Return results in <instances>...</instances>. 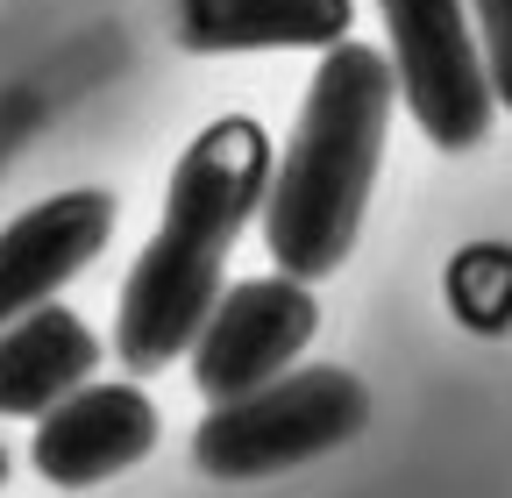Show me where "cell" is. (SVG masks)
<instances>
[{
  "mask_svg": "<svg viewBox=\"0 0 512 498\" xmlns=\"http://www.w3.org/2000/svg\"><path fill=\"white\" fill-rule=\"evenodd\" d=\"M271 193V136L249 114H221L185 143L164 185L157 235L143 242V257L128 264L121 306H114V356L150 378V370L178 363L214 314L228 249L235 235L264 214Z\"/></svg>",
  "mask_w": 512,
  "mask_h": 498,
  "instance_id": "cell-1",
  "label": "cell"
},
{
  "mask_svg": "<svg viewBox=\"0 0 512 498\" xmlns=\"http://www.w3.org/2000/svg\"><path fill=\"white\" fill-rule=\"evenodd\" d=\"M392 107H399V79L384 50L356 36L320 50V72L306 86L292 143L271 164V193H264V249L278 271L320 285L349 264L370 214L377 164H384Z\"/></svg>",
  "mask_w": 512,
  "mask_h": 498,
  "instance_id": "cell-2",
  "label": "cell"
},
{
  "mask_svg": "<svg viewBox=\"0 0 512 498\" xmlns=\"http://www.w3.org/2000/svg\"><path fill=\"white\" fill-rule=\"evenodd\" d=\"M370 420V392L363 378L335 363L313 370H285V378L256 385L242 399L207 406V420L192 427V463L221 484H249V477H278L292 463H313L342 442H356Z\"/></svg>",
  "mask_w": 512,
  "mask_h": 498,
  "instance_id": "cell-3",
  "label": "cell"
},
{
  "mask_svg": "<svg viewBox=\"0 0 512 498\" xmlns=\"http://www.w3.org/2000/svg\"><path fill=\"white\" fill-rule=\"evenodd\" d=\"M384 43H392V79L406 114L434 150H477L491 136V65L470 22V0H377Z\"/></svg>",
  "mask_w": 512,
  "mask_h": 498,
  "instance_id": "cell-4",
  "label": "cell"
},
{
  "mask_svg": "<svg viewBox=\"0 0 512 498\" xmlns=\"http://www.w3.org/2000/svg\"><path fill=\"white\" fill-rule=\"evenodd\" d=\"M320 328V306H313V285L292 278V271H271V278H242V285H221L214 314L192 335V385H200L207 406L221 399H242L256 385L285 378L299 363V349L313 342Z\"/></svg>",
  "mask_w": 512,
  "mask_h": 498,
  "instance_id": "cell-5",
  "label": "cell"
},
{
  "mask_svg": "<svg viewBox=\"0 0 512 498\" xmlns=\"http://www.w3.org/2000/svg\"><path fill=\"white\" fill-rule=\"evenodd\" d=\"M157 449V406L143 385H79L36 420L29 463L57 491H93L121 470H136Z\"/></svg>",
  "mask_w": 512,
  "mask_h": 498,
  "instance_id": "cell-6",
  "label": "cell"
},
{
  "mask_svg": "<svg viewBox=\"0 0 512 498\" xmlns=\"http://www.w3.org/2000/svg\"><path fill=\"white\" fill-rule=\"evenodd\" d=\"M114 193L100 185H72V193H50L43 207L15 214L0 228V328L29 306L57 299L114 235Z\"/></svg>",
  "mask_w": 512,
  "mask_h": 498,
  "instance_id": "cell-7",
  "label": "cell"
},
{
  "mask_svg": "<svg viewBox=\"0 0 512 498\" xmlns=\"http://www.w3.org/2000/svg\"><path fill=\"white\" fill-rule=\"evenodd\" d=\"M349 22H356L349 0H171V36L192 57L335 50Z\"/></svg>",
  "mask_w": 512,
  "mask_h": 498,
  "instance_id": "cell-8",
  "label": "cell"
},
{
  "mask_svg": "<svg viewBox=\"0 0 512 498\" xmlns=\"http://www.w3.org/2000/svg\"><path fill=\"white\" fill-rule=\"evenodd\" d=\"M100 370V335L72 306H29L0 328V420H43L57 399L93 385Z\"/></svg>",
  "mask_w": 512,
  "mask_h": 498,
  "instance_id": "cell-9",
  "label": "cell"
},
{
  "mask_svg": "<svg viewBox=\"0 0 512 498\" xmlns=\"http://www.w3.org/2000/svg\"><path fill=\"white\" fill-rule=\"evenodd\" d=\"M448 314L470 335H505L512 328V242H470L441 271Z\"/></svg>",
  "mask_w": 512,
  "mask_h": 498,
  "instance_id": "cell-10",
  "label": "cell"
},
{
  "mask_svg": "<svg viewBox=\"0 0 512 498\" xmlns=\"http://www.w3.org/2000/svg\"><path fill=\"white\" fill-rule=\"evenodd\" d=\"M470 22L484 43V65H491V93H498V107H512V0H470Z\"/></svg>",
  "mask_w": 512,
  "mask_h": 498,
  "instance_id": "cell-11",
  "label": "cell"
},
{
  "mask_svg": "<svg viewBox=\"0 0 512 498\" xmlns=\"http://www.w3.org/2000/svg\"><path fill=\"white\" fill-rule=\"evenodd\" d=\"M8 470H15V456H8V442H0V484H8Z\"/></svg>",
  "mask_w": 512,
  "mask_h": 498,
  "instance_id": "cell-12",
  "label": "cell"
}]
</instances>
